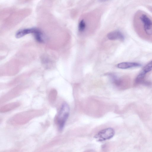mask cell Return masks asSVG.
Returning a JSON list of instances; mask_svg holds the SVG:
<instances>
[{"instance_id": "obj_1", "label": "cell", "mask_w": 152, "mask_h": 152, "mask_svg": "<svg viewBox=\"0 0 152 152\" xmlns=\"http://www.w3.org/2000/svg\"><path fill=\"white\" fill-rule=\"evenodd\" d=\"M70 108L66 102L63 103L56 118V121L60 130L64 128L69 114Z\"/></svg>"}, {"instance_id": "obj_2", "label": "cell", "mask_w": 152, "mask_h": 152, "mask_svg": "<svg viewBox=\"0 0 152 152\" xmlns=\"http://www.w3.org/2000/svg\"><path fill=\"white\" fill-rule=\"evenodd\" d=\"M115 134V131L112 128H108L103 129L96 134L94 137L96 141L102 142L112 138Z\"/></svg>"}, {"instance_id": "obj_3", "label": "cell", "mask_w": 152, "mask_h": 152, "mask_svg": "<svg viewBox=\"0 0 152 152\" xmlns=\"http://www.w3.org/2000/svg\"><path fill=\"white\" fill-rule=\"evenodd\" d=\"M139 19L142 24L145 33L148 35H152V20L147 15L143 13L140 14Z\"/></svg>"}, {"instance_id": "obj_4", "label": "cell", "mask_w": 152, "mask_h": 152, "mask_svg": "<svg viewBox=\"0 0 152 152\" xmlns=\"http://www.w3.org/2000/svg\"><path fill=\"white\" fill-rule=\"evenodd\" d=\"M110 78L113 84L116 87H121L123 83V79L115 73H109L107 75Z\"/></svg>"}, {"instance_id": "obj_5", "label": "cell", "mask_w": 152, "mask_h": 152, "mask_svg": "<svg viewBox=\"0 0 152 152\" xmlns=\"http://www.w3.org/2000/svg\"><path fill=\"white\" fill-rule=\"evenodd\" d=\"M108 39L111 40H119L123 41L124 37L123 33L118 30H115L109 33L107 35Z\"/></svg>"}, {"instance_id": "obj_6", "label": "cell", "mask_w": 152, "mask_h": 152, "mask_svg": "<svg viewBox=\"0 0 152 152\" xmlns=\"http://www.w3.org/2000/svg\"><path fill=\"white\" fill-rule=\"evenodd\" d=\"M117 67L120 69H126L141 66L139 63L135 62H123L118 64Z\"/></svg>"}, {"instance_id": "obj_7", "label": "cell", "mask_w": 152, "mask_h": 152, "mask_svg": "<svg viewBox=\"0 0 152 152\" xmlns=\"http://www.w3.org/2000/svg\"><path fill=\"white\" fill-rule=\"evenodd\" d=\"M145 73L141 71L137 75L135 80V83L136 84H143L148 85L150 84L149 82L145 80V77L146 75Z\"/></svg>"}, {"instance_id": "obj_8", "label": "cell", "mask_w": 152, "mask_h": 152, "mask_svg": "<svg viewBox=\"0 0 152 152\" xmlns=\"http://www.w3.org/2000/svg\"><path fill=\"white\" fill-rule=\"evenodd\" d=\"M20 104L18 102H13L7 104L1 108L0 111L2 113L9 111L18 107Z\"/></svg>"}, {"instance_id": "obj_9", "label": "cell", "mask_w": 152, "mask_h": 152, "mask_svg": "<svg viewBox=\"0 0 152 152\" xmlns=\"http://www.w3.org/2000/svg\"><path fill=\"white\" fill-rule=\"evenodd\" d=\"M34 29V28L25 29L19 30L17 32L16 37L17 38H20L28 34H33Z\"/></svg>"}, {"instance_id": "obj_10", "label": "cell", "mask_w": 152, "mask_h": 152, "mask_svg": "<svg viewBox=\"0 0 152 152\" xmlns=\"http://www.w3.org/2000/svg\"><path fill=\"white\" fill-rule=\"evenodd\" d=\"M33 34L34 35L35 39L37 41L40 42H43L44 40L42 37V34L40 31L35 29Z\"/></svg>"}, {"instance_id": "obj_11", "label": "cell", "mask_w": 152, "mask_h": 152, "mask_svg": "<svg viewBox=\"0 0 152 152\" xmlns=\"http://www.w3.org/2000/svg\"><path fill=\"white\" fill-rule=\"evenodd\" d=\"M152 70V60L148 63L143 68L142 71L145 74Z\"/></svg>"}, {"instance_id": "obj_12", "label": "cell", "mask_w": 152, "mask_h": 152, "mask_svg": "<svg viewBox=\"0 0 152 152\" xmlns=\"http://www.w3.org/2000/svg\"><path fill=\"white\" fill-rule=\"evenodd\" d=\"M86 23L83 20H81L78 25V30L80 32H83L86 28Z\"/></svg>"}, {"instance_id": "obj_13", "label": "cell", "mask_w": 152, "mask_h": 152, "mask_svg": "<svg viewBox=\"0 0 152 152\" xmlns=\"http://www.w3.org/2000/svg\"><path fill=\"white\" fill-rule=\"evenodd\" d=\"M56 94L55 93L50 94L49 96V100L51 102H53L56 99Z\"/></svg>"}, {"instance_id": "obj_14", "label": "cell", "mask_w": 152, "mask_h": 152, "mask_svg": "<svg viewBox=\"0 0 152 152\" xmlns=\"http://www.w3.org/2000/svg\"><path fill=\"white\" fill-rule=\"evenodd\" d=\"M101 2H104L106 1L107 0H99Z\"/></svg>"}]
</instances>
